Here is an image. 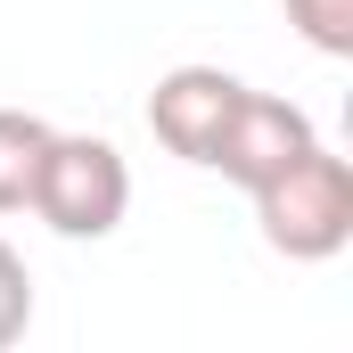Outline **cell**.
<instances>
[{"instance_id": "6da1fadb", "label": "cell", "mask_w": 353, "mask_h": 353, "mask_svg": "<svg viewBox=\"0 0 353 353\" xmlns=\"http://www.w3.org/2000/svg\"><path fill=\"white\" fill-rule=\"evenodd\" d=\"M247 197H255V222H263L271 255H288V263H329V255H345V239H353V165L329 140H312L288 173H271L263 189H247Z\"/></svg>"}, {"instance_id": "7a4b0ae2", "label": "cell", "mask_w": 353, "mask_h": 353, "mask_svg": "<svg viewBox=\"0 0 353 353\" xmlns=\"http://www.w3.org/2000/svg\"><path fill=\"white\" fill-rule=\"evenodd\" d=\"M25 205H33L58 239H115L123 214H132V165H123V148L99 140V132H50Z\"/></svg>"}, {"instance_id": "3957f363", "label": "cell", "mask_w": 353, "mask_h": 353, "mask_svg": "<svg viewBox=\"0 0 353 353\" xmlns=\"http://www.w3.org/2000/svg\"><path fill=\"white\" fill-rule=\"evenodd\" d=\"M312 140H321V132H312V115H304L296 99H279V90H239V107H230V123H222L205 173L239 181V189H263V181L288 173Z\"/></svg>"}, {"instance_id": "277c9868", "label": "cell", "mask_w": 353, "mask_h": 353, "mask_svg": "<svg viewBox=\"0 0 353 353\" xmlns=\"http://www.w3.org/2000/svg\"><path fill=\"white\" fill-rule=\"evenodd\" d=\"M239 90L247 83L222 74V66H173V74H157V90H148V132L173 148L181 165H214V140H222Z\"/></svg>"}, {"instance_id": "5b68a950", "label": "cell", "mask_w": 353, "mask_h": 353, "mask_svg": "<svg viewBox=\"0 0 353 353\" xmlns=\"http://www.w3.org/2000/svg\"><path fill=\"white\" fill-rule=\"evenodd\" d=\"M41 148H50V123L25 115V107H0V214H25L33 173H41Z\"/></svg>"}, {"instance_id": "8992f818", "label": "cell", "mask_w": 353, "mask_h": 353, "mask_svg": "<svg viewBox=\"0 0 353 353\" xmlns=\"http://www.w3.org/2000/svg\"><path fill=\"white\" fill-rule=\"evenodd\" d=\"M279 8L321 58H353V0H279Z\"/></svg>"}, {"instance_id": "52a82bcc", "label": "cell", "mask_w": 353, "mask_h": 353, "mask_svg": "<svg viewBox=\"0 0 353 353\" xmlns=\"http://www.w3.org/2000/svg\"><path fill=\"white\" fill-rule=\"evenodd\" d=\"M33 329V271H25V255L0 239V353L17 345Z\"/></svg>"}]
</instances>
